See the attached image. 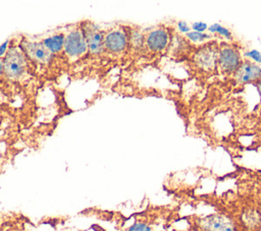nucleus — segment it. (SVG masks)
Wrapping results in <instances>:
<instances>
[{"mask_svg": "<svg viewBox=\"0 0 261 231\" xmlns=\"http://www.w3.org/2000/svg\"><path fill=\"white\" fill-rule=\"evenodd\" d=\"M241 63L242 57L237 46L224 42L218 46L217 68L223 74H233Z\"/></svg>", "mask_w": 261, "mask_h": 231, "instance_id": "f03ea898", "label": "nucleus"}, {"mask_svg": "<svg viewBox=\"0 0 261 231\" xmlns=\"http://www.w3.org/2000/svg\"><path fill=\"white\" fill-rule=\"evenodd\" d=\"M233 74L241 83L257 82L261 79V67L252 61L246 60L241 63L240 67Z\"/></svg>", "mask_w": 261, "mask_h": 231, "instance_id": "9d476101", "label": "nucleus"}, {"mask_svg": "<svg viewBox=\"0 0 261 231\" xmlns=\"http://www.w3.org/2000/svg\"><path fill=\"white\" fill-rule=\"evenodd\" d=\"M259 210H260V214H261V204H260V207H259Z\"/></svg>", "mask_w": 261, "mask_h": 231, "instance_id": "dca6fc26", "label": "nucleus"}, {"mask_svg": "<svg viewBox=\"0 0 261 231\" xmlns=\"http://www.w3.org/2000/svg\"><path fill=\"white\" fill-rule=\"evenodd\" d=\"M126 231H152V228L145 222H136Z\"/></svg>", "mask_w": 261, "mask_h": 231, "instance_id": "f8f14e48", "label": "nucleus"}, {"mask_svg": "<svg viewBox=\"0 0 261 231\" xmlns=\"http://www.w3.org/2000/svg\"><path fill=\"white\" fill-rule=\"evenodd\" d=\"M43 44L46 46V48L51 53H58L63 48L64 36L62 34H57V35L51 36V37L43 40Z\"/></svg>", "mask_w": 261, "mask_h": 231, "instance_id": "9b49d317", "label": "nucleus"}, {"mask_svg": "<svg viewBox=\"0 0 261 231\" xmlns=\"http://www.w3.org/2000/svg\"><path fill=\"white\" fill-rule=\"evenodd\" d=\"M104 50L109 54L118 55L127 50V28L117 26L111 28L104 35Z\"/></svg>", "mask_w": 261, "mask_h": 231, "instance_id": "7ed1b4c3", "label": "nucleus"}, {"mask_svg": "<svg viewBox=\"0 0 261 231\" xmlns=\"http://www.w3.org/2000/svg\"><path fill=\"white\" fill-rule=\"evenodd\" d=\"M2 62L5 74L11 79L18 78L24 72L27 67L24 53L15 47H11L8 50Z\"/></svg>", "mask_w": 261, "mask_h": 231, "instance_id": "20e7f679", "label": "nucleus"}, {"mask_svg": "<svg viewBox=\"0 0 261 231\" xmlns=\"http://www.w3.org/2000/svg\"><path fill=\"white\" fill-rule=\"evenodd\" d=\"M4 72V69H3V62L0 61V75Z\"/></svg>", "mask_w": 261, "mask_h": 231, "instance_id": "2eb2a0df", "label": "nucleus"}, {"mask_svg": "<svg viewBox=\"0 0 261 231\" xmlns=\"http://www.w3.org/2000/svg\"><path fill=\"white\" fill-rule=\"evenodd\" d=\"M63 49L65 54L71 58L80 57L88 51L87 43L82 28L76 27L69 31V33L64 38Z\"/></svg>", "mask_w": 261, "mask_h": 231, "instance_id": "423d86ee", "label": "nucleus"}, {"mask_svg": "<svg viewBox=\"0 0 261 231\" xmlns=\"http://www.w3.org/2000/svg\"><path fill=\"white\" fill-rule=\"evenodd\" d=\"M145 35V50L152 54H158L168 49L171 35L164 27H156L148 31Z\"/></svg>", "mask_w": 261, "mask_h": 231, "instance_id": "39448f33", "label": "nucleus"}, {"mask_svg": "<svg viewBox=\"0 0 261 231\" xmlns=\"http://www.w3.org/2000/svg\"><path fill=\"white\" fill-rule=\"evenodd\" d=\"M188 37L192 40V41H203V40H209L210 36L209 35H205V34H199V33H190L188 35Z\"/></svg>", "mask_w": 261, "mask_h": 231, "instance_id": "ddd939ff", "label": "nucleus"}, {"mask_svg": "<svg viewBox=\"0 0 261 231\" xmlns=\"http://www.w3.org/2000/svg\"><path fill=\"white\" fill-rule=\"evenodd\" d=\"M199 224L204 231H236L233 222L228 217L220 214L204 217Z\"/></svg>", "mask_w": 261, "mask_h": 231, "instance_id": "6e6552de", "label": "nucleus"}, {"mask_svg": "<svg viewBox=\"0 0 261 231\" xmlns=\"http://www.w3.org/2000/svg\"><path fill=\"white\" fill-rule=\"evenodd\" d=\"M82 32L84 34L88 50L93 55H98L104 51L103 40L104 34L101 32L96 24L91 21H86L82 25Z\"/></svg>", "mask_w": 261, "mask_h": 231, "instance_id": "0eeeda50", "label": "nucleus"}, {"mask_svg": "<svg viewBox=\"0 0 261 231\" xmlns=\"http://www.w3.org/2000/svg\"><path fill=\"white\" fill-rule=\"evenodd\" d=\"M191 54L192 62L198 70L211 73L217 69L218 44L215 41H210L199 46Z\"/></svg>", "mask_w": 261, "mask_h": 231, "instance_id": "f257e3e1", "label": "nucleus"}, {"mask_svg": "<svg viewBox=\"0 0 261 231\" xmlns=\"http://www.w3.org/2000/svg\"><path fill=\"white\" fill-rule=\"evenodd\" d=\"M7 45H8V41H5V42L0 46V56H1V55H3V53L6 51Z\"/></svg>", "mask_w": 261, "mask_h": 231, "instance_id": "4468645a", "label": "nucleus"}, {"mask_svg": "<svg viewBox=\"0 0 261 231\" xmlns=\"http://www.w3.org/2000/svg\"><path fill=\"white\" fill-rule=\"evenodd\" d=\"M21 47L24 55L39 64H46L51 59L52 53L46 48L43 42L24 41L21 44Z\"/></svg>", "mask_w": 261, "mask_h": 231, "instance_id": "1a4fd4ad", "label": "nucleus"}]
</instances>
